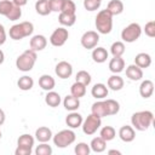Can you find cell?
I'll return each mask as SVG.
<instances>
[{
	"label": "cell",
	"instance_id": "35",
	"mask_svg": "<svg viewBox=\"0 0 155 155\" xmlns=\"http://www.w3.org/2000/svg\"><path fill=\"white\" fill-rule=\"evenodd\" d=\"M110 52L114 57H121L125 53V45L121 41H115L111 47H110Z\"/></svg>",
	"mask_w": 155,
	"mask_h": 155
},
{
	"label": "cell",
	"instance_id": "10",
	"mask_svg": "<svg viewBox=\"0 0 155 155\" xmlns=\"http://www.w3.org/2000/svg\"><path fill=\"white\" fill-rule=\"evenodd\" d=\"M54 71L57 74L58 78L61 79H68L70 78V75L73 74V67L70 63L65 62V61H62V62H58L56 68H54Z\"/></svg>",
	"mask_w": 155,
	"mask_h": 155
},
{
	"label": "cell",
	"instance_id": "5",
	"mask_svg": "<svg viewBox=\"0 0 155 155\" xmlns=\"http://www.w3.org/2000/svg\"><path fill=\"white\" fill-rule=\"evenodd\" d=\"M75 142V133L71 130H62L53 137V143L58 148H65Z\"/></svg>",
	"mask_w": 155,
	"mask_h": 155
},
{
	"label": "cell",
	"instance_id": "8",
	"mask_svg": "<svg viewBox=\"0 0 155 155\" xmlns=\"http://www.w3.org/2000/svg\"><path fill=\"white\" fill-rule=\"evenodd\" d=\"M68 36H69V33H68V29L63 28V27H59L57 28L50 36V42L56 46V47H59V46H63L65 44V41L68 40Z\"/></svg>",
	"mask_w": 155,
	"mask_h": 155
},
{
	"label": "cell",
	"instance_id": "46",
	"mask_svg": "<svg viewBox=\"0 0 155 155\" xmlns=\"http://www.w3.org/2000/svg\"><path fill=\"white\" fill-rule=\"evenodd\" d=\"M6 41V31H5V28L2 24H0V45L5 44Z\"/></svg>",
	"mask_w": 155,
	"mask_h": 155
},
{
	"label": "cell",
	"instance_id": "29",
	"mask_svg": "<svg viewBox=\"0 0 155 155\" xmlns=\"http://www.w3.org/2000/svg\"><path fill=\"white\" fill-rule=\"evenodd\" d=\"M35 10L40 16H47L51 12L48 0H38L35 2Z\"/></svg>",
	"mask_w": 155,
	"mask_h": 155
},
{
	"label": "cell",
	"instance_id": "24",
	"mask_svg": "<svg viewBox=\"0 0 155 155\" xmlns=\"http://www.w3.org/2000/svg\"><path fill=\"white\" fill-rule=\"evenodd\" d=\"M91 111L93 115L98 116V117H103V116H107V107H105V103L104 101H99V102H96L92 104V108H91Z\"/></svg>",
	"mask_w": 155,
	"mask_h": 155
},
{
	"label": "cell",
	"instance_id": "45",
	"mask_svg": "<svg viewBox=\"0 0 155 155\" xmlns=\"http://www.w3.org/2000/svg\"><path fill=\"white\" fill-rule=\"evenodd\" d=\"M15 154L16 155H30L31 154V149L30 148H24V147H18L17 145V149L15 150Z\"/></svg>",
	"mask_w": 155,
	"mask_h": 155
},
{
	"label": "cell",
	"instance_id": "48",
	"mask_svg": "<svg viewBox=\"0 0 155 155\" xmlns=\"http://www.w3.org/2000/svg\"><path fill=\"white\" fill-rule=\"evenodd\" d=\"M5 122V113L2 109H0V126Z\"/></svg>",
	"mask_w": 155,
	"mask_h": 155
},
{
	"label": "cell",
	"instance_id": "23",
	"mask_svg": "<svg viewBox=\"0 0 155 155\" xmlns=\"http://www.w3.org/2000/svg\"><path fill=\"white\" fill-rule=\"evenodd\" d=\"M108 87L113 91H120L124 87V79L119 75H111L108 79Z\"/></svg>",
	"mask_w": 155,
	"mask_h": 155
},
{
	"label": "cell",
	"instance_id": "6",
	"mask_svg": "<svg viewBox=\"0 0 155 155\" xmlns=\"http://www.w3.org/2000/svg\"><path fill=\"white\" fill-rule=\"evenodd\" d=\"M142 34V28L138 23H131L121 31V39L126 42H134Z\"/></svg>",
	"mask_w": 155,
	"mask_h": 155
},
{
	"label": "cell",
	"instance_id": "18",
	"mask_svg": "<svg viewBox=\"0 0 155 155\" xmlns=\"http://www.w3.org/2000/svg\"><path fill=\"white\" fill-rule=\"evenodd\" d=\"M153 92H154V84H153V81L151 80H144L140 84V86H139L140 96L143 98H149V97H151Z\"/></svg>",
	"mask_w": 155,
	"mask_h": 155
},
{
	"label": "cell",
	"instance_id": "28",
	"mask_svg": "<svg viewBox=\"0 0 155 155\" xmlns=\"http://www.w3.org/2000/svg\"><path fill=\"white\" fill-rule=\"evenodd\" d=\"M105 147H107V142L102 138V137H96L91 140V144H90V148L94 151V153H102L105 150Z\"/></svg>",
	"mask_w": 155,
	"mask_h": 155
},
{
	"label": "cell",
	"instance_id": "20",
	"mask_svg": "<svg viewBox=\"0 0 155 155\" xmlns=\"http://www.w3.org/2000/svg\"><path fill=\"white\" fill-rule=\"evenodd\" d=\"M134 64L138 65L140 69L148 68V67L151 64V57H150L148 53H144V52L138 53V54L136 56V58H134Z\"/></svg>",
	"mask_w": 155,
	"mask_h": 155
},
{
	"label": "cell",
	"instance_id": "42",
	"mask_svg": "<svg viewBox=\"0 0 155 155\" xmlns=\"http://www.w3.org/2000/svg\"><path fill=\"white\" fill-rule=\"evenodd\" d=\"M99 6H101L99 0H84V7L87 11H94L99 8Z\"/></svg>",
	"mask_w": 155,
	"mask_h": 155
},
{
	"label": "cell",
	"instance_id": "38",
	"mask_svg": "<svg viewBox=\"0 0 155 155\" xmlns=\"http://www.w3.org/2000/svg\"><path fill=\"white\" fill-rule=\"evenodd\" d=\"M13 5L15 4L12 1H10V0H0V15L6 16L11 11Z\"/></svg>",
	"mask_w": 155,
	"mask_h": 155
},
{
	"label": "cell",
	"instance_id": "19",
	"mask_svg": "<svg viewBox=\"0 0 155 155\" xmlns=\"http://www.w3.org/2000/svg\"><path fill=\"white\" fill-rule=\"evenodd\" d=\"M63 105L67 110H70V111H75L79 107H80V101L79 98L74 97L73 94H69V96H65L64 99H63Z\"/></svg>",
	"mask_w": 155,
	"mask_h": 155
},
{
	"label": "cell",
	"instance_id": "44",
	"mask_svg": "<svg viewBox=\"0 0 155 155\" xmlns=\"http://www.w3.org/2000/svg\"><path fill=\"white\" fill-rule=\"evenodd\" d=\"M144 31L149 38H154L155 36V22L154 21L148 22L144 27Z\"/></svg>",
	"mask_w": 155,
	"mask_h": 155
},
{
	"label": "cell",
	"instance_id": "36",
	"mask_svg": "<svg viewBox=\"0 0 155 155\" xmlns=\"http://www.w3.org/2000/svg\"><path fill=\"white\" fill-rule=\"evenodd\" d=\"M75 79H76L78 82H80V84H82V85H85V86H87V85L91 84V75H90L86 70H80V71H78Z\"/></svg>",
	"mask_w": 155,
	"mask_h": 155
},
{
	"label": "cell",
	"instance_id": "32",
	"mask_svg": "<svg viewBox=\"0 0 155 155\" xmlns=\"http://www.w3.org/2000/svg\"><path fill=\"white\" fill-rule=\"evenodd\" d=\"M104 103H105V107H107V114L108 115H115V114L119 113L120 104L116 101H114V99H107V101H104Z\"/></svg>",
	"mask_w": 155,
	"mask_h": 155
},
{
	"label": "cell",
	"instance_id": "37",
	"mask_svg": "<svg viewBox=\"0 0 155 155\" xmlns=\"http://www.w3.org/2000/svg\"><path fill=\"white\" fill-rule=\"evenodd\" d=\"M21 16H22V10H21L19 6H16V5H13L11 11L6 15L7 19H10V21H17V19L21 18Z\"/></svg>",
	"mask_w": 155,
	"mask_h": 155
},
{
	"label": "cell",
	"instance_id": "2",
	"mask_svg": "<svg viewBox=\"0 0 155 155\" xmlns=\"http://www.w3.org/2000/svg\"><path fill=\"white\" fill-rule=\"evenodd\" d=\"M96 28L101 34H109L113 28V15L105 8L98 12L96 17Z\"/></svg>",
	"mask_w": 155,
	"mask_h": 155
},
{
	"label": "cell",
	"instance_id": "1",
	"mask_svg": "<svg viewBox=\"0 0 155 155\" xmlns=\"http://www.w3.org/2000/svg\"><path fill=\"white\" fill-rule=\"evenodd\" d=\"M154 121V115L149 110H143V111H137L132 115L131 122L132 126L138 130V131H147Z\"/></svg>",
	"mask_w": 155,
	"mask_h": 155
},
{
	"label": "cell",
	"instance_id": "4",
	"mask_svg": "<svg viewBox=\"0 0 155 155\" xmlns=\"http://www.w3.org/2000/svg\"><path fill=\"white\" fill-rule=\"evenodd\" d=\"M34 31V25L30 22H22L19 24H15L10 28V38L13 40H21L25 36L31 35Z\"/></svg>",
	"mask_w": 155,
	"mask_h": 155
},
{
	"label": "cell",
	"instance_id": "30",
	"mask_svg": "<svg viewBox=\"0 0 155 155\" xmlns=\"http://www.w3.org/2000/svg\"><path fill=\"white\" fill-rule=\"evenodd\" d=\"M33 85H34V80L30 76H27V75L19 78V80L17 81V86L22 91H29L33 87Z\"/></svg>",
	"mask_w": 155,
	"mask_h": 155
},
{
	"label": "cell",
	"instance_id": "26",
	"mask_svg": "<svg viewBox=\"0 0 155 155\" xmlns=\"http://www.w3.org/2000/svg\"><path fill=\"white\" fill-rule=\"evenodd\" d=\"M92 58L97 63H103L108 58V51L104 47H97L92 51Z\"/></svg>",
	"mask_w": 155,
	"mask_h": 155
},
{
	"label": "cell",
	"instance_id": "3",
	"mask_svg": "<svg viewBox=\"0 0 155 155\" xmlns=\"http://www.w3.org/2000/svg\"><path fill=\"white\" fill-rule=\"evenodd\" d=\"M35 62H36V52L29 48L18 56V58L16 59V67L21 71H29L33 69Z\"/></svg>",
	"mask_w": 155,
	"mask_h": 155
},
{
	"label": "cell",
	"instance_id": "52",
	"mask_svg": "<svg viewBox=\"0 0 155 155\" xmlns=\"http://www.w3.org/2000/svg\"><path fill=\"white\" fill-rule=\"evenodd\" d=\"M99 1H102V0H99Z\"/></svg>",
	"mask_w": 155,
	"mask_h": 155
},
{
	"label": "cell",
	"instance_id": "15",
	"mask_svg": "<svg viewBox=\"0 0 155 155\" xmlns=\"http://www.w3.org/2000/svg\"><path fill=\"white\" fill-rule=\"evenodd\" d=\"M39 85H40V87H41L42 90H45V91H52L53 87H54V85H56V81H54V79H53L51 75L44 74V75H41L40 79H39Z\"/></svg>",
	"mask_w": 155,
	"mask_h": 155
},
{
	"label": "cell",
	"instance_id": "49",
	"mask_svg": "<svg viewBox=\"0 0 155 155\" xmlns=\"http://www.w3.org/2000/svg\"><path fill=\"white\" fill-rule=\"evenodd\" d=\"M4 59H5V56H4V52L0 50V64L4 63Z\"/></svg>",
	"mask_w": 155,
	"mask_h": 155
},
{
	"label": "cell",
	"instance_id": "40",
	"mask_svg": "<svg viewBox=\"0 0 155 155\" xmlns=\"http://www.w3.org/2000/svg\"><path fill=\"white\" fill-rule=\"evenodd\" d=\"M75 11H76V6H75V4L71 0H64L63 1L61 12H64V13H75Z\"/></svg>",
	"mask_w": 155,
	"mask_h": 155
},
{
	"label": "cell",
	"instance_id": "51",
	"mask_svg": "<svg viewBox=\"0 0 155 155\" xmlns=\"http://www.w3.org/2000/svg\"><path fill=\"white\" fill-rule=\"evenodd\" d=\"M0 138H1V131H0Z\"/></svg>",
	"mask_w": 155,
	"mask_h": 155
},
{
	"label": "cell",
	"instance_id": "50",
	"mask_svg": "<svg viewBox=\"0 0 155 155\" xmlns=\"http://www.w3.org/2000/svg\"><path fill=\"white\" fill-rule=\"evenodd\" d=\"M108 154H117V155H120L121 153H120L119 150H109V151H108Z\"/></svg>",
	"mask_w": 155,
	"mask_h": 155
},
{
	"label": "cell",
	"instance_id": "47",
	"mask_svg": "<svg viewBox=\"0 0 155 155\" xmlns=\"http://www.w3.org/2000/svg\"><path fill=\"white\" fill-rule=\"evenodd\" d=\"M12 2L16 5V6H24L27 2H28V0H12Z\"/></svg>",
	"mask_w": 155,
	"mask_h": 155
},
{
	"label": "cell",
	"instance_id": "9",
	"mask_svg": "<svg viewBox=\"0 0 155 155\" xmlns=\"http://www.w3.org/2000/svg\"><path fill=\"white\" fill-rule=\"evenodd\" d=\"M98 41H99V35L94 30H88V31L84 33V35L81 36V45L87 50L94 48L97 46Z\"/></svg>",
	"mask_w": 155,
	"mask_h": 155
},
{
	"label": "cell",
	"instance_id": "17",
	"mask_svg": "<svg viewBox=\"0 0 155 155\" xmlns=\"http://www.w3.org/2000/svg\"><path fill=\"white\" fill-rule=\"evenodd\" d=\"M125 68V61L121 57H114L109 62V70L114 74L121 73Z\"/></svg>",
	"mask_w": 155,
	"mask_h": 155
},
{
	"label": "cell",
	"instance_id": "11",
	"mask_svg": "<svg viewBox=\"0 0 155 155\" xmlns=\"http://www.w3.org/2000/svg\"><path fill=\"white\" fill-rule=\"evenodd\" d=\"M47 45V40L44 35H34L31 39H30V42H29V46H30V50L33 51H42Z\"/></svg>",
	"mask_w": 155,
	"mask_h": 155
},
{
	"label": "cell",
	"instance_id": "13",
	"mask_svg": "<svg viewBox=\"0 0 155 155\" xmlns=\"http://www.w3.org/2000/svg\"><path fill=\"white\" fill-rule=\"evenodd\" d=\"M126 76L132 81H138L143 78V70L138 65L131 64L126 68Z\"/></svg>",
	"mask_w": 155,
	"mask_h": 155
},
{
	"label": "cell",
	"instance_id": "41",
	"mask_svg": "<svg viewBox=\"0 0 155 155\" xmlns=\"http://www.w3.org/2000/svg\"><path fill=\"white\" fill-rule=\"evenodd\" d=\"M90 150H91V148L86 143H79L78 145H75V154L76 155H88Z\"/></svg>",
	"mask_w": 155,
	"mask_h": 155
},
{
	"label": "cell",
	"instance_id": "7",
	"mask_svg": "<svg viewBox=\"0 0 155 155\" xmlns=\"http://www.w3.org/2000/svg\"><path fill=\"white\" fill-rule=\"evenodd\" d=\"M101 124H102L101 117H98V116L91 114V115H88V116L86 117V120L84 121V124H82V131H84V133L87 134V136L93 134V133L99 128Z\"/></svg>",
	"mask_w": 155,
	"mask_h": 155
},
{
	"label": "cell",
	"instance_id": "21",
	"mask_svg": "<svg viewBox=\"0 0 155 155\" xmlns=\"http://www.w3.org/2000/svg\"><path fill=\"white\" fill-rule=\"evenodd\" d=\"M91 94L98 99L105 98L108 96V87L104 84H96L91 90Z\"/></svg>",
	"mask_w": 155,
	"mask_h": 155
},
{
	"label": "cell",
	"instance_id": "27",
	"mask_svg": "<svg viewBox=\"0 0 155 155\" xmlns=\"http://www.w3.org/2000/svg\"><path fill=\"white\" fill-rule=\"evenodd\" d=\"M107 10H108L113 16L120 15V13L124 11V4H122L121 0H111V1H109L108 6H107Z\"/></svg>",
	"mask_w": 155,
	"mask_h": 155
},
{
	"label": "cell",
	"instance_id": "16",
	"mask_svg": "<svg viewBox=\"0 0 155 155\" xmlns=\"http://www.w3.org/2000/svg\"><path fill=\"white\" fill-rule=\"evenodd\" d=\"M65 122L70 128H78L79 126H81L82 124V116L79 113L71 111L67 117H65Z\"/></svg>",
	"mask_w": 155,
	"mask_h": 155
},
{
	"label": "cell",
	"instance_id": "12",
	"mask_svg": "<svg viewBox=\"0 0 155 155\" xmlns=\"http://www.w3.org/2000/svg\"><path fill=\"white\" fill-rule=\"evenodd\" d=\"M119 137L121 140L128 143V142H132L136 137V132L133 130L132 126H128V125H125L122 126L120 130H119Z\"/></svg>",
	"mask_w": 155,
	"mask_h": 155
},
{
	"label": "cell",
	"instance_id": "31",
	"mask_svg": "<svg viewBox=\"0 0 155 155\" xmlns=\"http://www.w3.org/2000/svg\"><path fill=\"white\" fill-rule=\"evenodd\" d=\"M70 93L76 97V98H80V97H84L86 94V86L80 84V82H74L70 87Z\"/></svg>",
	"mask_w": 155,
	"mask_h": 155
},
{
	"label": "cell",
	"instance_id": "39",
	"mask_svg": "<svg viewBox=\"0 0 155 155\" xmlns=\"http://www.w3.org/2000/svg\"><path fill=\"white\" fill-rule=\"evenodd\" d=\"M35 154L36 155H51L52 154V148L46 143H41L40 145L36 147Z\"/></svg>",
	"mask_w": 155,
	"mask_h": 155
},
{
	"label": "cell",
	"instance_id": "33",
	"mask_svg": "<svg viewBox=\"0 0 155 155\" xmlns=\"http://www.w3.org/2000/svg\"><path fill=\"white\" fill-rule=\"evenodd\" d=\"M115 134H116V132H115L114 127H111V126H104V127L101 130L99 137H102L105 142H108V140L114 139V138H115Z\"/></svg>",
	"mask_w": 155,
	"mask_h": 155
},
{
	"label": "cell",
	"instance_id": "22",
	"mask_svg": "<svg viewBox=\"0 0 155 155\" xmlns=\"http://www.w3.org/2000/svg\"><path fill=\"white\" fill-rule=\"evenodd\" d=\"M45 102L48 107L56 108L61 104V96L54 91H47V94L45 96Z\"/></svg>",
	"mask_w": 155,
	"mask_h": 155
},
{
	"label": "cell",
	"instance_id": "43",
	"mask_svg": "<svg viewBox=\"0 0 155 155\" xmlns=\"http://www.w3.org/2000/svg\"><path fill=\"white\" fill-rule=\"evenodd\" d=\"M63 1H64V0H48L51 12H52V11H53V12H61Z\"/></svg>",
	"mask_w": 155,
	"mask_h": 155
},
{
	"label": "cell",
	"instance_id": "25",
	"mask_svg": "<svg viewBox=\"0 0 155 155\" xmlns=\"http://www.w3.org/2000/svg\"><path fill=\"white\" fill-rule=\"evenodd\" d=\"M58 21L62 25H65V27H71L75 21H76V15L75 13H64V12H61L59 16H58Z\"/></svg>",
	"mask_w": 155,
	"mask_h": 155
},
{
	"label": "cell",
	"instance_id": "34",
	"mask_svg": "<svg viewBox=\"0 0 155 155\" xmlns=\"http://www.w3.org/2000/svg\"><path fill=\"white\" fill-rule=\"evenodd\" d=\"M17 145L18 147H24V148H33L34 145V138L30 136V134H22L18 140H17Z\"/></svg>",
	"mask_w": 155,
	"mask_h": 155
},
{
	"label": "cell",
	"instance_id": "14",
	"mask_svg": "<svg viewBox=\"0 0 155 155\" xmlns=\"http://www.w3.org/2000/svg\"><path fill=\"white\" fill-rule=\"evenodd\" d=\"M35 138H36L39 142H41V143H46V142H48V140L52 138V132H51V130H50L48 127L41 126V127H39V128L36 130V132H35Z\"/></svg>",
	"mask_w": 155,
	"mask_h": 155
}]
</instances>
